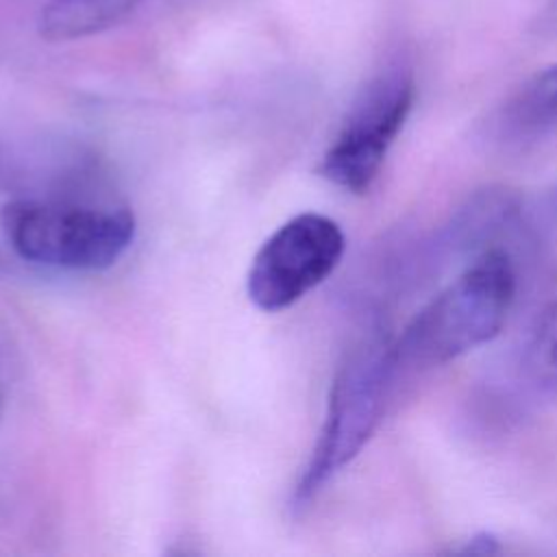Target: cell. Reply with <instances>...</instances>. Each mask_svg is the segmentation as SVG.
<instances>
[{
  "mask_svg": "<svg viewBox=\"0 0 557 557\" xmlns=\"http://www.w3.org/2000/svg\"><path fill=\"white\" fill-rule=\"evenodd\" d=\"M0 231L24 261L94 272L113 265L128 250L135 218L115 207L13 198L0 207Z\"/></svg>",
  "mask_w": 557,
  "mask_h": 557,
  "instance_id": "3957f363",
  "label": "cell"
},
{
  "mask_svg": "<svg viewBox=\"0 0 557 557\" xmlns=\"http://www.w3.org/2000/svg\"><path fill=\"white\" fill-rule=\"evenodd\" d=\"M392 337L370 329L339 363L311 459L296 485L294 503H309L372 437L396 385Z\"/></svg>",
  "mask_w": 557,
  "mask_h": 557,
  "instance_id": "7a4b0ae2",
  "label": "cell"
},
{
  "mask_svg": "<svg viewBox=\"0 0 557 557\" xmlns=\"http://www.w3.org/2000/svg\"><path fill=\"white\" fill-rule=\"evenodd\" d=\"M516 272L490 248L440 289L392 342L396 379L446 366L492 342L513 305Z\"/></svg>",
  "mask_w": 557,
  "mask_h": 557,
  "instance_id": "6da1fadb",
  "label": "cell"
},
{
  "mask_svg": "<svg viewBox=\"0 0 557 557\" xmlns=\"http://www.w3.org/2000/svg\"><path fill=\"white\" fill-rule=\"evenodd\" d=\"M522 366L537 389L548 394L557 392V298L537 318Z\"/></svg>",
  "mask_w": 557,
  "mask_h": 557,
  "instance_id": "52a82bcc",
  "label": "cell"
},
{
  "mask_svg": "<svg viewBox=\"0 0 557 557\" xmlns=\"http://www.w3.org/2000/svg\"><path fill=\"white\" fill-rule=\"evenodd\" d=\"M342 226L322 213H300L278 226L257 250L246 287L263 311H281L320 285L342 261Z\"/></svg>",
  "mask_w": 557,
  "mask_h": 557,
  "instance_id": "5b68a950",
  "label": "cell"
},
{
  "mask_svg": "<svg viewBox=\"0 0 557 557\" xmlns=\"http://www.w3.org/2000/svg\"><path fill=\"white\" fill-rule=\"evenodd\" d=\"M144 0H46L37 30L48 41H74L124 22Z\"/></svg>",
  "mask_w": 557,
  "mask_h": 557,
  "instance_id": "8992f818",
  "label": "cell"
},
{
  "mask_svg": "<svg viewBox=\"0 0 557 557\" xmlns=\"http://www.w3.org/2000/svg\"><path fill=\"white\" fill-rule=\"evenodd\" d=\"M507 117L516 126H540L557 120V63L537 72L513 96Z\"/></svg>",
  "mask_w": 557,
  "mask_h": 557,
  "instance_id": "ba28073f",
  "label": "cell"
},
{
  "mask_svg": "<svg viewBox=\"0 0 557 557\" xmlns=\"http://www.w3.org/2000/svg\"><path fill=\"white\" fill-rule=\"evenodd\" d=\"M11 176H13V174H11V161H9L7 152L0 148V185L7 183Z\"/></svg>",
  "mask_w": 557,
  "mask_h": 557,
  "instance_id": "9c48e42d",
  "label": "cell"
},
{
  "mask_svg": "<svg viewBox=\"0 0 557 557\" xmlns=\"http://www.w3.org/2000/svg\"><path fill=\"white\" fill-rule=\"evenodd\" d=\"M416 98L407 63H389L357 96L335 141L322 157L320 174L333 185L363 194L376 178L385 154L405 126Z\"/></svg>",
  "mask_w": 557,
  "mask_h": 557,
  "instance_id": "277c9868",
  "label": "cell"
}]
</instances>
